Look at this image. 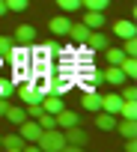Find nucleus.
Segmentation results:
<instances>
[{"label":"nucleus","mask_w":137,"mask_h":152,"mask_svg":"<svg viewBox=\"0 0 137 152\" xmlns=\"http://www.w3.org/2000/svg\"><path fill=\"white\" fill-rule=\"evenodd\" d=\"M36 146H39L42 152H63V146H66V137H63V128H45V131L39 134Z\"/></svg>","instance_id":"obj_1"},{"label":"nucleus","mask_w":137,"mask_h":152,"mask_svg":"<svg viewBox=\"0 0 137 152\" xmlns=\"http://www.w3.org/2000/svg\"><path fill=\"white\" fill-rule=\"evenodd\" d=\"M42 131H45V128H42V125H39V119H33V116H24V119L18 122V134H21L27 143H36Z\"/></svg>","instance_id":"obj_2"},{"label":"nucleus","mask_w":137,"mask_h":152,"mask_svg":"<svg viewBox=\"0 0 137 152\" xmlns=\"http://www.w3.org/2000/svg\"><path fill=\"white\" fill-rule=\"evenodd\" d=\"M81 104H84V110H90V113H98V110H101V93H95V90L90 87V90L84 93Z\"/></svg>","instance_id":"obj_3"},{"label":"nucleus","mask_w":137,"mask_h":152,"mask_svg":"<svg viewBox=\"0 0 137 152\" xmlns=\"http://www.w3.org/2000/svg\"><path fill=\"white\" fill-rule=\"evenodd\" d=\"M63 137H66V143H75V146H84V143H87V131L78 128V125L63 128Z\"/></svg>","instance_id":"obj_4"},{"label":"nucleus","mask_w":137,"mask_h":152,"mask_svg":"<svg viewBox=\"0 0 137 152\" xmlns=\"http://www.w3.org/2000/svg\"><path fill=\"white\" fill-rule=\"evenodd\" d=\"M15 42H18V45H24V48H30V45L36 42V30H33L30 24H21V27L15 30Z\"/></svg>","instance_id":"obj_5"},{"label":"nucleus","mask_w":137,"mask_h":152,"mask_svg":"<svg viewBox=\"0 0 137 152\" xmlns=\"http://www.w3.org/2000/svg\"><path fill=\"white\" fill-rule=\"evenodd\" d=\"M101 78H104V84H113V87H122L128 78H125V72L119 69V66H110L107 72H101Z\"/></svg>","instance_id":"obj_6"},{"label":"nucleus","mask_w":137,"mask_h":152,"mask_svg":"<svg viewBox=\"0 0 137 152\" xmlns=\"http://www.w3.org/2000/svg\"><path fill=\"white\" fill-rule=\"evenodd\" d=\"M0 146H3V149H9V152H24L27 140H24L21 134H9V137H0Z\"/></svg>","instance_id":"obj_7"},{"label":"nucleus","mask_w":137,"mask_h":152,"mask_svg":"<svg viewBox=\"0 0 137 152\" xmlns=\"http://www.w3.org/2000/svg\"><path fill=\"white\" fill-rule=\"evenodd\" d=\"M54 119H57V128H68V125H78V113H75V110H68V107H63L60 113H54Z\"/></svg>","instance_id":"obj_8"},{"label":"nucleus","mask_w":137,"mask_h":152,"mask_svg":"<svg viewBox=\"0 0 137 152\" xmlns=\"http://www.w3.org/2000/svg\"><path fill=\"white\" fill-rule=\"evenodd\" d=\"M84 24H87L90 30H101V27H104V15H101L98 9H87V12H84Z\"/></svg>","instance_id":"obj_9"},{"label":"nucleus","mask_w":137,"mask_h":152,"mask_svg":"<svg viewBox=\"0 0 137 152\" xmlns=\"http://www.w3.org/2000/svg\"><path fill=\"white\" fill-rule=\"evenodd\" d=\"M119 107H122V96H101V110H107V113H113V116H119Z\"/></svg>","instance_id":"obj_10"},{"label":"nucleus","mask_w":137,"mask_h":152,"mask_svg":"<svg viewBox=\"0 0 137 152\" xmlns=\"http://www.w3.org/2000/svg\"><path fill=\"white\" fill-rule=\"evenodd\" d=\"M39 102H42V110H48V113H60V110L66 107V104H63V99H60V96H51V93H48V96H42Z\"/></svg>","instance_id":"obj_11"},{"label":"nucleus","mask_w":137,"mask_h":152,"mask_svg":"<svg viewBox=\"0 0 137 152\" xmlns=\"http://www.w3.org/2000/svg\"><path fill=\"white\" fill-rule=\"evenodd\" d=\"M95 125H98L101 131H113V128H116V116L107 113V110H98V113H95Z\"/></svg>","instance_id":"obj_12"},{"label":"nucleus","mask_w":137,"mask_h":152,"mask_svg":"<svg viewBox=\"0 0 137 152\" xmlns=\"http://www.w3.org/2000/svg\"><path fill=\"white\" fill-rule=\"evenodd\" d=\"M66 36H72V42H87V36H90V27L81 21V24H68V33Z\"/></svg>","instance_id":"obj_13"},{"label":"nucleus","mask_w":137,"mask_h":152,"mask_svg":"<svg viewBox=\"0 0 137 152\" xmlns=\"http://www.w3.org/2000/svg\"><path fill=\"white\" fill-rule=\"evenodd\" d=\"M68 24H72V21H68V18H63V15H57V18H51V24H48V30H51V33H57V36H66V33H68Z\"/></svg>","instance_id":"obj_14"},{"label":"nucleus","mask_w":137,"mask_h":152,"mask_svg":"<svg viewBox=\"0 0 137 152\" xmlns=\"http://www.w3.org/2000/svg\"><path fill=\"white\" fill-rule=\"evenodd\" d=\"M87 45H90V48H95V51H101V48H107V36H104V33H98V30H90Z\"/></svg>","instance_id":"obj_15"},{"label":"nucleus","mask_w":137,"mask_h":152,"mask_svg":"<svg viewBox=\"0 0 137 152\" xmlns=\"http://www.w3.org/2000/svg\"><path fill=\"white\" fill-rule=\"evenodd\" d=\"M113 33L119 39H128V36H134V24L131 21H113Z\"/></svg>","instance_id":"obj_16"},{"label":"nucleus","mask_w":137,"mask_h":152,"mask_svg":"<svg viewBox=\"0 0 137 152\" xmlns=\"http://www.w3.org/2000/svg\"><path fill=\"white\" fill-rule=\"evenodd\" d=\"M18 96H21V104H33V102H39V99H42V96L36 93V87H33V84L21 87V93H18Z\"/></svg>","instance_id":"obj_17"},{"label":"nucleus","mask_w":137,"mask_h":152,"mask_svg":"<svg viewBox=\"0 0 137 152\" xmlns=\"http://www.w3.org/2000/svg\"><path fill=\"white\" fill-rule=\"evenodd\" d=\"M101 51H104V57H107V63H110V66H119V63H122V57H125V51H122V48H110V45H107V48H101Z\"/></svg>","instance_id":"obj_18"},{"label":"nucleus","mask_w":137,"mask_h":152,"mask_svg":"<svg viewBox=\"0 0 137 152\" xmlns=\"http://www.w3.org/2000/svg\"><path fill=\"white\" fill-rule=\"evenodd\" d=\"M3 116H6V119H12V122H15V125H18V122H21V119H24V116H27V110H24V107H21V104H9V107H6V113H3Z\"/></svg>","instance_id":"obj_19"},{"label":"nucleus","mask_w":137,"mask_h":152,"mask_svg":"<svg viewBox=\"0 0 137 152\" xmlns=\"http://www.w3.org/2000/svg\"><path fill=\"white\" fill-rule=\"evenodd\" d=\"M116 128H119V134H122V137H134V134H137V122H134V119H128V116H122V122H119Z\"/></svg>","instance_id":"obj_20"},{"label":"nucleus","mask_w":137,"mask_h":152,"mask_svg":"<svg viewBox=\"0 0 137 152\" xmlns=\"http://www.w3.org/2000/svg\"><path fill=\"white\" fill-rule=\"evenodd\" d=\"M119 69L125 72V78L131 81L134 75H137V60H134V57H122V63H119Z\"/></svg>","instance_id":"obj_21"},{"label":"nucleus","mask_w":137,"mask_h":152,"mask_svg":"<svg viewBox=\"0 0 137 152\" xmlns=\"http://www.w3.org/2000/svg\"><path fill=\"white\" fill-rule=\"evenodd\" d=\"M84 84H90V87H93V84H104V78H101V72H98V69H95V72L87 69V72H84Z\"/></svg>","instance_id":"obj_22"},{"label":"nucleus","mask_w":137,"mask_h":152,"mask_svg":"<svg viewBox=\"0 0 137 152\" xmlns=\"http://www.w3.org/2000/svg\"><path fill=\"white\" fill-rule=\"evenodd\" d=\"M36 119H39V125H42V128H57V119H54V113H48V110H42Z\"/></svg>","instance_id":"obj_23"},{"label":"nucleus","mask_w":137,"mask_h":152,"mask_svg":"<svg viewBox=\"0 0 137 152\" xmlns=\"http://www.w3.org/2000/svg\"><path fill=\"white\" fill-rule=\"evenodd\" d=\"M119 116H128V119H134V116H137V107H134V102H125V99H122V107H119Z\"/></svg>","instance_id":"obj_24"},{"label":"nucleus","mask_w":137,"mask_h":152,"mask_svg":"<svg viewBox=\"0 0 137 152\" xmlns=\"http://www.w3.org/2000/svg\"><path fill=\"white\" fill-rule=\"evenodd\" d=\"M107 3H110V0H81V6H84V9H98V12L107 9Z\"/></svg>","instance_id":"obj_25"},{"label":"nucleus","mask_w":137,"mask_h":152,"mask_svg":"<svg viewBox=\"0 0 137 152\" xmlns=\"http://www.w3.org/2000/svg\"><path fill=\"white\" fill-rule=\"evenodd\" d=\"M57 6L66 9V12H75V9H84L81 6V0H57Z\"/></svg>","instance_id":"obj_26"},{"label":"nucleus","mask_w":137,"mask_h":152,"mask_svg":"<svg viewBox=\"0 0 137 152\" xmlns=\"http://www.w3.org/2000/svg\"><path fill=\"white\" fill-rule=\"evenodd\" d=\"M125 45H122V51H125V57H134L137 54V39L134 36H128V39H122Z\"/></svg>","instance_id":"obj_27"},{"label":"nucleus","mask_w":137,"mask_h":152,"mask_svg":"<svg viewBox=\"0 0 137 152\" xmlns=\"http://www.w3.org/2000/svg\"><path fill=\"white\" fill-rule=\"evenodd\" d=\"M6 9L9 12H24L27 9V0H6Z\"/></svg>","instance_id":"obj_28"},{"label":"nucleus","mask_w":137,"mask_h":152,"mask_svg":"<svg viewBox=\"0 0 137 152\" xmlns=\"http://www.w3.org/2000/svg\"><path fill=\"white\" fill-rule=\"evenodd\" d=\"M122 99H125V102H134V99H137V90H134V84H128V81H125V90H122Z\"/></svg>","instance_id":"obj_29"},{"label":"nucleus","mask_w":137,"mask_h":152,"mask_svg":"<svg viewBox=\"0 0 137 152\" xmlns=\"http://www.w3.org/2000/svg\"><path fill=\"white\" fill-rule=\"evenodd\" d=\"M9 51H12V39L0 36V57H9Z\"/></svg>","instance_id":"obj_30"},{"label":"nucleus","mask_w":137,"mask_h":152,"mask_svg":"<svg viewBox=\"0 0 137 152\" xmlns=\"http://www.w3.org/2000/svg\"><path fill=\"white\" fill-rule=\"evenodd\" d=\"M9 93H12V84H9V81H3V78H0V96L6 99Z\"/></svg>","instance_id":"obj_31"},{"label":"nucleus","mask_w":137,"mask_h":152,"mask_svg":"<svg viewBox=\"0 0 137 152\" xmlns=\"http://www.w3.org/2000/svg\"><path fill=\"white\" fill-rule=\"evenodd\" d=\"M72 84H75V81H60V84H57V93H66V90L72 87Z\"/></svg>","instance_id":"obj_32"},{"label":"nucleus","mask_w":137,"mask_h":152,"mask_svg":"<svg viewBox=\"0 0 137 152\" xmlns=\"http://www.w3.org/2000/svg\"><path fill=\"white\" fill-rule=\"evenodd\" d=\"M134 149H137V143H134V137H128L125 140V152H134Z\"/></svg>","instance_id":"obj_33"},{"label":"nucleus","mask_w":137,"mask_h":152,"mask_svg":"<svg viewBox=\"0 0 137 152\" xmlns=\"http://www.w3.org/2000/svg\"><path fill=\"white\" fill-rule=\"evenodd\" d=\"M6 107H9V104H6V99H3V96H0V116H3V113H6Z\"/></svg>","instance_id":"obj_34"},{"label":"nucleus","mask_w":137,"mask_h":152,"mask_svg":"<svg viewBox=\"0 0 137 152\" xmlns=\"http://www.w3.org/2000/svg\"><path fill=\"white\" fill-rule=\"evenodd\" d=\"M6 12H9V9H6V0H0V18H3Z\"/></svg>","instance_id":"obj_35"}]
</instances>
